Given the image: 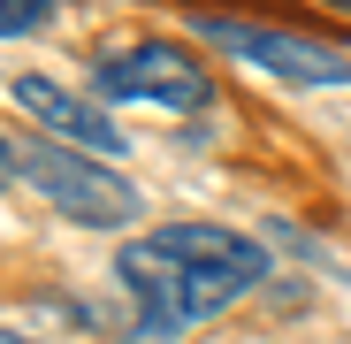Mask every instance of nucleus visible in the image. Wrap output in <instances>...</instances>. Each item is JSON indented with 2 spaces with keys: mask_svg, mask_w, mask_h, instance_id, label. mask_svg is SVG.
I'll list each match as a JSON object with an SVG mask.
<instances>
[{
  "mask_svg": "<svg viewBox=\"0 0 351 344\" xmlns=\"http://www.w3.org/2000/svg\"><path fill=\"white\" fill-rule=\"evenodd\" d=\"M92 84H99V100H145V107H176V115H191V107L214 100V77L184 46H168V38H138L123 54H99Z\"/></svg>",
  "mask_w": 351,
  "mask_h": 344,
  "instance_id": "nucleus-2",
  "label": "nucleus"
},
{
  "mask_svg": "<svg viewBox=\"0 0 351 344\" xmlns=\"http://www.w3.org/2000/svg\"><path fill=\"white\" fill-rule=\"evenodd\" d=\"M53 8L46 0H0V38H23V31H46Z\"/></svg>",
  "mask_w": 351,
  "mask_h": 344,
  "instance_id": "nucleus-6",
  "label": "nucleus"
},
{
  "mask_svg": "<svg viewBox=\"0 0 351 344\" xmlns=\"http://www.w3.org/2000/svg\"><path fill=\"white\" fill-rule=\"evenodd\" d=\"M23 176L62 207L69 222H92V229H123L130 214H138V192L114 176V168H99V161H84V153H69V146H23Z\"/></svg>",
  "mask_w": 351,
  "mask_h": 344,
  "instance_id": "nucleus-3",
  "label": "nucleus"
},
{
  "mask_svg": "<svg viewBox=\"0 0 351 344\" xmlns=\"http://www.w3.org/2000/svg\"><path fill=\"white\" fill-rule=\"evenodd\" d=\"M343 16H351V0H343Z\"/></svg>",
  "mask_w": 351,
  "mask_h": 344,
  "instance_id": "nucleus-9",
  "label": "nucleus"
},
{
  "mask_svg": "<svg viewBox=\"0 0 351 344\" xmlns=\"http://www.w3.org/2000/svg\"><path fill=\"white\" fill-rule=\"evenodd\" d=\"M260 275H267V253L245 229H221V222H168L153 238L123 245V283L153 314L145 336H176L191 321L229 314Z\"/></svg>",
  "mask_w": 351,
  "mask_h": 344,
  "instance_id": "nucleus-1",
  "label": "nucleus"
},
{
  "mask_svg": "<svg viewBox=\"0 0 351 344\" xmlns=\"http://www.w3.org/2000/svg\"><path fill=\"white\" fill-rule=\"evenodd\" d=\"M0 344H31V336H16V329H0Z\"/></svg>",
  "mask_w": 351,
  "mask_h": 344,
  "instance_id": "nucleus-8",
  "label": "nucleus"
},
{
  "mask_svg": "<svg viewBox=\"0 0 351 344\" xmlns=\"http://www.w3.org/2000/svg\"><path fill=\"white\" fill-rule=\"evenodd\" d=\"M16 107L38 115V123L62 138V146H77V153H114V146H123V130H114L92 100H77V92H62V84H46V77H16Z\"/></svg>",
  "mask_w": 351,
  "mask_h": 344,
  "instance_id": "nucleus-5",
  "label": "nucleus"
},
{
  "mask_svg": "<svg viewBox=\"0 0 351 344\" xmlns=\"http://www.w3.org/2000/svg\"><path fill=\"white\" fill-rule=\"evenodd\" d=\"M199 31L229 54L260 62L267 77H290V84H351V62L321 38H298V31H267V23H221V16H199Z\"/></svg>",
  "mask_w": 351,
  "mask_h": 344,
  "instance_id": "nucleus-4",
  "label": "nucleus"
},
{
  "mask_svg": "<svg viewBox=\"0 0 351 344\" xmlns=\"http://www.w3.org/2000/svg\"><path fill=\"white\" fill-rule=\"evenodd\" d=\"M16 168H23V153H16L8 138H0V184H8V176H16Z\"/></svg>",
  "mask_w": 351,
  "mask_h": 344,
  "instance_id": "nucleus-7",
  "label": "nucleus"
}]
</instances>
